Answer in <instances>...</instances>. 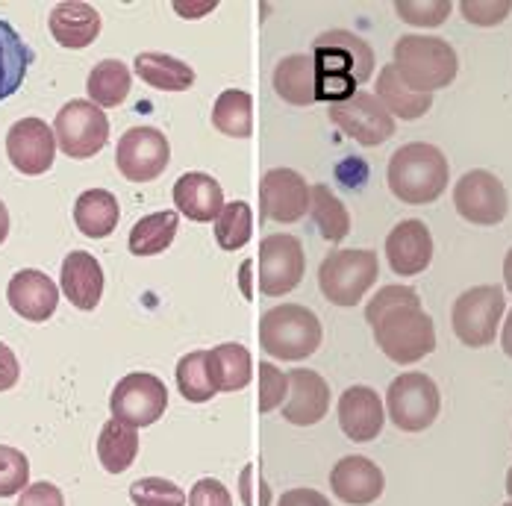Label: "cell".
Here are the masks:
<instances>
[{
	"instance_id": "cell-1",
	"label": "cell",
	"mask_w": 512,
	"mask_h": 506,
	"mask_svg": "<svg viewBox=\"0 0 512 506\" xmlns=\"http://www.w3.org/2000/svg\"><path fill=\"white\" fill-rule=\"evenodd\" d=\"M365 321L380 351L398 365L421 362L436 351L433 318L421 309V298L410 286H383L365 306Z\"/></svg>"
},
{
	"instance_id": "cell-2",
	"label": "cell",
	"mask_w": 512,
	"mask_h": 506,
	"mask_svg": "<svg viewBox=\"0 0 512 506\" xmlns=\"http://www.w3.org/2000/svg\"><path fill=\"white\" fill-rule=\"evenodd\" d=\"M315 65V101L345 103L357 95L374 74V51L351 30H327L312 42Z\"/></svg>"
},
{
	"instance_id": "cell-3",
	"label": "cell",
	"mask_w": 512,
	"mask_h": 506,
	"mask_svg": "<svg viewBox=\"0 0 512 506\" xmlns=\"http://www.w3.org/2000/svg\"><path fill=\"white\" fill-rule=\"evenodd\" d=\"M386 180H389V192L398 201L424 206V203H436L445 195L451 180V165L448 156L436 145L410 142L392 153Z\"/></svg>"
},
{
	"instance_id": "cell-4",
	"label": "cell",
	"mask_w": 512,
	"mask_h": 506,
	"mask_svg": "<svg viewBox=\"0 0 512 506\" xmlns=\"http://www.w3.org/2000/svg\"><path fill=\"white\" fill-rule=\"evenodd\" d=\"M395 71L418 95H433L457 80V51L439 36H401L395 45Z\"/></svg>"
},
{
	"instance_id": "cell-5",
	"label": "cell",
	"mask_w": 512,
	"mask_h": 506,
	"mask_svg": "<svg viewBox=\"0 0 512 506\" xmlns=\"http://www.w3.org/2000/svg\"><path fill=\"white\" fill-rule=\"evenodd\" d=\"M262 351L283 362H298L318 351L321 345V321L301 304H280L268 309L259 321Z\"/></svg>"
},
{
	"instance_id": "cell-6",
	"label": "cell",
	"mask_w": 512,
	"mask_h": 506,
	"mask_svg": "<svg viewBox=\"0 0 512 506\" xmlns=\"http://www.w3.org/2000/svg\"><path fill=\"white\" fill-rule=\"evenodd\" d=\"M380 277V259L374 251L348 248L333 251L318 268V289L333 306H357Z\"/></svg>"
},
{
	"instance_id": "cell-7",
	"label": "cell",
	"mask_w": 512,
	"mask_h": 506,
	"mask_svg": "<svg viewBox=\"0 0 512 506\" xmlns=\"http://www.w3.org/2000/svg\"><path fill=\"white\" fill-rule=\"evenodd\" d=\"M504 289L501 286H474L462 292L451 309V324L462 345L468 348H486L495 342L498 324L504 318Z\"/></svg>"
},
{
	"instance_id": "cell-8",
	"label": "cell",
	"mask_w": 512,
	"mask_h": 506,
	"mask_svg": "<svg viewBox=\"0 0 512 506\" xmlns=\"http://www.w3.org/2000/svg\"><path fill=\"white\" fill-rule=\"evenodd\" d=\"M53 136L71 159H92L109 142V118L92 101H68L53 121Z\"/></svg>"
},
{
	"instance_id": "cell-9",
	"label": "cell",
	"mask_w": 512,
	"mask_h": 506,
	"mask_svg": "<svg viewBox=\"0 0 512 506\" xmlns=\"http://www.w3.org/2000/svg\"><path fill=\"white\" fill-rule=\"evenodd\" d=\"M386 406H389V418L395 421L398 430L421 433L439 418V409H442L439 386L421 371L401 374L398 380H392V386L386 392Z\"/></svg>"
},
{
	"instance_id": "cell-10",
	"label": "cell",
	"mask_w": 512,
	"mask_h": 506,
	"mask_svg": "<svg viewBox=\"0 0 512 506\" xmlns=\"http://www.w3.org/2000/svg\"><path fill=\"white\" fill-rule=\"evenodd\" d=\"M307 271V256L301 239L289 233L265 236L259 245V292L268 298H283L301 286Z\"/></svg>"
},
{
	"instance_id": "cell-11",
	"label": "cell",
	"mask_w": 512,
	"mask_h": 506,
	"mask_svg": "<svg viewBox=\"0 0 512 506\" xmlns=\"http://www.w3.org/2000/svg\"><path fill=\"white\" fill-rule=\"evenodd\" d=\"M168 406V389L156 374H127L124 380L115 383L112 395H109V409L112 418L127 424V427H151L162 418Z\"/></svg>"
},
{
	"instance_id": "cell-12",
	"label": "cell",
	"mask_w": 512,
	"mask_h": 506,
	"mask_svg": "<svg viewBox=\"0 0 512 506\" xmlns=\"http://www.w3.org/2000/svg\"><path fill=\"white\" fill-rule=\"evenodd\" d=\"M454 206L468 224L477 227H495L507 218L510 212V198L504 183L483 168L465 171L457 186H454Z\"/></svg>"
},
{
	"instance_id": "cell-13",
	"label": "cell",
	"mask_w": 512,
	"mask_h": 506,
	"mask_svg": "<svg viewBox=\"0 0 512 506\" xmlns=\"http://www.w3.org/2000/svg\"><path fill=\"white\" fill-rule=\"evenodd\" d=\"M115 162L124 180L130 183H151L156 180L168 162H171V145L162 130L156 127H133L118 139Z\"/></svg>"
},
{
	"instance_id": "cell-14",
	"label": "cell",
	"mask_w": 512,
	"mask_h": 506,
	"mask_svg": "<svg viewBox=\"0 0 512 506\" xmlns=\"http://www.w3.org/2000/svg\"><path fill=\"white\" fill-rule=\"evenodd\" d=\"M330 118L362 148H377L395 136V118L371 92H357L351 101L330 106Z\"/></svg>"
},
{
	"instance_id": "cell-15",
	"label": "cell",
	"mask_w": 512,
	"mask_h": 506,
	"mask_svg": "<svg viewBox=\"0 0 512 506\" xmlns=\"http://www.w3.org/2000/svg\"><path fill=\"white\" fill-rule=\"evenodd\" d=\"M259 212L274 224H295L309 212L307 180L292 168H271L259 183Z\"/></svg>"
},
{
	"instance_id": "cell-16",
	"label": "cell",
	"mask_w": 512,
	"mask_h": 506,
	"mask_svg": "<svg viewBox=\"0 0 512 506\" xmlns=\"http://www.w3.org/2000/svg\"><path fill=\"white\" fill-rule=\"evenodd\" d=\"M6 156L15 171L39 177L51 171L56 156V136L42 118H21L6 133Z\"/></svg>"
},
{
	"instance_id": "cell-17",
	"label": "cell",
	"mask_w": 512,
	"mask_h": 506,
	"mask_svg": "<svg viewBox=\"0 0 512 506\" xmlns=\"http://www.w3.org/2000/svg\"><path fill=\"white\" fill-rule=\"evenodd\" d=\"M330 489L345 504L368 506L383 495L386 477L380 465L371 462L368 456H345L330 471Z\"/></svg>"
},
{
	"instance_id": "cell-18",
	"label": "cell",
	"mask_w": 512,
	"mask_h": 506,
	"mask_svg": "<svg viewBox=\"0 0 512 506\" xmlns=\"http://www.w3.org/2000/svg\"><path fill=\"white\" fill-rule=\"evenodd\" d=\"M6 298L15 315H21L24 321H33V324H42L48 321L56 304H59V289L45 271H36V268H24L18 271L9 286H6Z\"/></svg>"
},
{
	"instance_id": "cell-19",
	"label": "cell",
	"mask_w": 512,
	"mask_h": 506,
	"mask_svg": "<svg viewBox=\"0 0 512 506\" xmlns=\"http://www.w3.org/2000/svg\"><path fill=\"white\" fill-rule=\"evenodd\" d=\"M386 259L389 268L401 277H415L427 271L433 259V236L424 221L407 218L386 236Z\"/></svg>"
},
{
	"instance_id": "cell-20",
	"label": "cell",
	"mask_w": 512,
	"mask_h": 506,
	"mask_svg": "<svg viewBox=\"0 0 512 506\" xmlns=\"http://www.w3.org/2000/svg\"><path fill=\"white\" fill-rule=\"evenodd\" d=\"M330 409V386L321 374L309 368H295L289 374V401L283 404V418L298 427L318 424Z\"/></svg>"
},
{
	"instance_id": "cell-21",
	"label": "cell",
	"mask_w": 512,
	"mask_h": 506,
	"mask_svg": "<svg viewBox=\"0 0 512 506\" xmlns=\"http://www.w3.org/2000/svg\"><path fill=\"white\" fill-rule=\"evenodd\" d=\"M386 412L374 389L351 386L339 398V427L351 442H374L383 430Z\"/></svg>"
},
{
	"instance_id": "cell-22",
	"label": "cell",
	"mask_w": 512,
	"mask_h": 506,
	"mask_svg": "<svg viewBox=\"0 0 512 506\" xmlns=\"http://www.w3.org/2000/svg\"><path fill=\"white\" fill-rule=\"evenodd\" d=\"M51 36L59 48L83 51L101 36V12L83 0H65L51 12Z\"/></svg>"
},
{
	"instance_id": "cell-23",
	"label": "cell",
	"mask_w": 512,
	"mask_h": 506,
	"mask_svg": "<svg viewBox=\"0 0 512 506\" xmlns=\"http://www.w3.org/2000/svg\"><path fill=\"white\" fill-rule=\"evenodd\" d=\"M62 292L83 312H92L103 298L101 262L86 251H71L62 262Z\"/></svg>"
},
{
	"instance_id": "cell-24",
	"label": "cell",
	"mask_w": 512,
	"mask_h": 506,
	"mask_svg": "<svg viewBox=\"0 0 512 506\" xmlns=\"http://www.w3.org/2000/svg\"><path fill=\"white\" fill-rule=\"evenodd\" d=\"M174 203H177V212H183L186 218L198 224H209L224 209V192L215 177H209L204 171H189L174 183Z\"/></svg>"
},
{
	"instance_id": "cell-25",
	"label": "cell",
	"mask_w": 512,
	"mask_h": 506,
	"mask_svg": "<svg viewBox=\"0 0 512 506\" xmlns=\"http://www.w3.org/2000/svg\"><path fill=\"white\" fill-rule=\"evenodd\" d=\"M133 68L145 86L156 92H189L195 86V71L171 53L145 51L133 59Z\"/></svg>"
},
{
	"instance_id": "cell-26",
	"label": "cell",
	"mask_w": 512,
	"mask_h": 506,
	"mask_svg": "<svg viewBox=\"0 0 512 506\" xmlns=\"http://www.w3.org/2000/svg\"><path fill=\"white\" fill-rule=\"evenodd\" d=\"M374 95L377 101L386 106V112L392 118H401V121H415V118H424L433 106V95H418L412 92L410 86L398 77L395 65H386L380 74H377V86H374Z\"/></svg>"
},
{
	"instance_id": "cell-27",
	"label": "cell",
	"mask_w": 512,
	"mask_h": 506,
	"mask_svg": "<svg viewBox=\"0 0 512 506\" xmlns=\"http://www.w3.org/2000/svg\"><path fill=\"white\" fill-rule=\"evenodd\" d=\"M121 218L118 198L106 189H89L74 203V224L86 239H106Z\"/></svg>"
},
{
	"instance_id": "cell-28",
	"label": "cell",
	"mask_w": 512,
	"mask_h": 506,
	"mask_svg": "<svg viewBox=\"0 0 512 506\" xmlns=\"http://www.w3.org/2000/svg\"><path fill=\"white\" fill-rule=\"evenodd\" d=\"M274 92L292 106H309L315 103V65L312 56L292 53L277 62L274 77H271Z\"/></svg>"
},
{
	"instance_id": "cell-29",
	"label": "cell",
	"mask_w": 512,
	"mask_h": 506,
	"mask_svg": "<svg viewBox=\"0 0 512 506\" xmlns=\"http://www.w3.org/2000/svg\"><path fill=\"white\" fill-rule=\"evenodd\" d=\"M209 371L218 392H242L254 377V359L251 351L239 342H224L209 351Z\"/></svg>"
},
{
	"instance_id": "cell-30",
	"label": "cell",
	"mask_w": 512,
	"mask_h": 506,
	"mask_svg": "<svg viewBox=\"0 0 512 506\" xmlns=\"http://www.w3.org/2000/svg\"><path fill=\"white\" fill-rule=\"evenodd\" d=\"M30 62L33 51L27 48V42L15 33L9 21L0 18V101L12 98L21 89Z\"/></svg>"
},
{
	"instance_id": "cell-31",
	"label": "cell",
	"mask_w": 512,
	"mask_h": 506,
	"mask_svg": "<svg viewBox=\"0 0 512 506\" xmlns=\"http://www.w3.org/2000/svg\"><path fill=\"white\" fill-rule=\"evenodd\" d=\"M177 227H180V215L174 209H162V212L139 218L127 239L130 253L133 256H156V253L168 251L177 236Z\"/></svg>"
},
{
	"instance_id": "cell-32",
	"label": "cell",
	"mask_w": 512,
	"mask_h": 506,
	"mask_svg": "<svg viewBox=\"0 0 512 506\" xmlns=\"http://www.w3.org/2000/svg\"><path fill=\"white\" fill-rule=\"evenodd\" d=\"M212 124L218 133L230 139L254 136V98L242 89H227L212 106Z\"/></svg>"
},
{
	"instance_id": "cell-33",
	"label": "cell",
	"mask_w": 512,
	"mask_h": 506,
	"mask_svg": "<svg viewBox=\"0 0 512 506\" xmlns=\"http://www.w3.org/2000/svg\"><path fill=\"white\" fill-rule=\"evenodd\" d=\"M139 456V436L133 427L109 418L98 436V459L109 474H124Z\"/></svg>"
},
{
	"instance_id": "cell-34",
	"label": "cell",
	"mask_w": 512,
	"mask_h": 506,
	"mask_svg": "<svg viewBox=\"0 0 512 506\" xmlns=\"http://www.w3.org/2000/svg\"><path fill=\"white\" fill-rule=\"evenodd\" d=\"M309 212H312L318 233L327 242H342L351 233V215H348L345 203L339 201L333 195V189H327L324 183L309 189Z\"/></svg>"
},
{
	"instance_id": "cell-35",
	"label": "cell",
	"mask_w": 512,
	"mask_h": 506,
	"mask_svg": "<svg viewBox=\"0 0 512 506\" xmlns=\"http://www.w3.org/2000/svg\"><path fill=\"white\" fill-rule=\"evenodd\" d=\"M86 92H89V101L95 106L124 103L130 95V68L118 59H103L89 71Z\"/></svg>"
},
{
	"instance_id": "cell-36",
	"label": "cell",
	"mask_w": 512,
	"mask_h": 506,
	"mask_svg": "<svg viewBox=\"0 0 512 506\" xmlns=\"http://www.w3.org/2000/svg\"><path fill=\"white\" fill-rule=\"evenodd\" d=\"M177 389L192 404H206L218 395L212 371H209V351L186 354L177 362Z\"/></svg>"
},
{
	"instance_id": "cell-37",
	"label": "cell",
	"mask_w": 512,
	"mask_h": 506,
	"mask_svg": "<svg viewBox=\"0 0 512 506\" xmlns=\"http://www.w3.org/2000/svg\"><path fill=\"white\" fill-rule=\"evenodd\" d=\"M254 236V209L251 203H224L221 215L215 218V242L221 251H239Z\"/></svg>"
},
{
	"instance_id": "cell-38",
	"label": "cell",
	"mask_w": 512,
	"mask_h": 506,
	"mask_svg": "<svg viewBox=\"0 0 512 506\" xmlns=\"http://www.w3.org/2000/svg\"><path fill=\"white\" fill-rule=\"evenodd\" d=\"M130 501L136 506H186V492L162 477H142L130 486Z\"/></svg>"
},
{
	"instance_id": "cell-39",
	"label": "cell",
	"mask_w": 512,
	"mask_h": 506,
	"mask_svg": "<svg viewBox=\"0 0 512 506\" xmlns=\"http://www.w3.org/2000/svg\"><path fill=\"white\" fill-rule=\"evenodd\" d=\"M30 486V459L18 448L0 445V498H12Z\"/></svg>"
},
{
	"instance_id": "cell-40",
	"label": "cell",
	"mask_w": 512,
	"mask_h": 506,
	"mask_svg": "<svg viewBox=\"0 0 512 506\" xmlns=\"http://www.w3.org/2000/svg\"><path fill=\"white\" fill-rule=\"evenodd\" d=\"M454 3L451 0H424V3H415V0H398L395 3V12L401 21H407L412 27H439L448 21Z\"/></svg>"
},
{
	"instance_id": "cell-41",
	"label": "cell",
	"mask_w": 512,
	"mask_h": 506,
	"mask_svg": "<svg viewBox=\"0 0 512 506\" xmlns=\"http://www.w3.org/2000/svg\"><path fill=\"white\" fill-rule=\"evenodd\" d=\"M259 412L280 409V404L289 398V374L274 368L271 362H259Z\"/></svg>"
},
{
	"instance_id": "cell-42",
	"label": "cell",
	"mask_w": 512,
	"mask_h": 506,
	"mask_svg": "<svg viewBox=\"0 0 512 506\" xmlns=\"http://www.w3.org/2000/svg\"><path fill=\"white\" fill-rule=\"evenodd\" d=\"M460 12L468 24L495 27V24L507 21V15L512 12V3L510 0H495V3H486V0H465V3H460Z\"/></svg>"
},
{
	"instance_id": "cell-43",
	"label": "cell",
	"mask_w": 512,
	"mask_h": 506,
	"mask_svg": "<svg viewBox=\"0 0 512 506\" xmlns=\"http://www.w3.org/2000/svg\"><path fill=\"white\" fill-rule=\"evenodd\" d=\"M189 506H233V498L227 486L215 477H204L192 486L189 492Z\"/></svg>"
},
{
	"instance_id": "cell-44",
	"label": "cell",
	"mask_w": 512,
	"mask_h": 506,
	"mask_svg": "<svg viewBox=\"0 0 512 506\" xmlns=\"http://www.w3.org/2000/svg\"><path fill=\"white\" fill-rule=\"evenodd\" d=\"M18 506H65V498H62L59 486L42 480V483H33V486H27V489L21 492Z\"/></svg>"
},
{
	"instance_id": "cell-45",
	"label": "cell",
	"mask_w": 512,
	"mask_h": 506,
	"mask_svg": "<svg viewBox=\"0 0 512 506\" xmlns=\"http://www.w3.org/2000/svg\"><path fill=\"white\" fill-rule=\"evenodd\" d=\"M18 377H21V365H18V359H15V354H12V348H9V345H3V342H0V392L15 389Z\"/></svg>"
},
{
	"instance_id": "cell-46",
	"label": "cell",
	"mask_w": 512,
	"mask_h": 506,
	"mask_svg": "<svg viewBox=\"0 0 512 506\" xmlns=\"http://www.w3.org/2000/svg\"><path fill=\"white\" fill-rule=\"evenodd\" d=\"M277 506H330V501L315 489H292L277 501Z\"/></svg>"
},
{
	"instance_id": "cell-47",
	"label": "cell",
	"mask_w": 512,
	"mask_h": 506,
	"mask_svg": "<svg viewBox=\"0 0 512 506\" xmlns=\"http://www.w3.org/2000/svg\"><path fill=\"white\" fill-rule=\"evenodd\" d=\"M174 9L183 15V18H201V15H206V12H212L215 9V3L209 0V3H174Z\"/></svg>"
},
{
	"instance_id": "cell-48",
	"label": "cell",
	"mask_w": 512,
	"mask_h": 506,
	"mask_svg": "<svg viewBox=\"0 0 512 506\" xmlns=\"http://www.w3.org/2000/svg\"><path fill=\"white\" fill-rule=\"evenodd\" d=\"M501 345H504V354L512 359V309L510 315H507V321H504V333H501Z\"/></svg>"
},
{
	"instance_id": "cell-49",
	"label": "cell",
	"mask_w": 512,
	"mask_h": 506,
	"mask_svg": "<svg viewBox=\"0 0 512 506\" xmlns=\"http://www.w3.org/2000/svg\"><path fill=\"white\" fill-rule=\"evenodd\" d=\"M9 236V212H6V203L0 201V245L6 242Z\"/></svg>"
},
{
	"instance_id": "cell-50",
	"label": "cell",
	"mask_w": 512,
	"mask_h": 506,
	"mask_svg": "<svg viewBox=\"0 0 512 506\" xmlns=\"http://www.w3.org/2000/svg\"><path fill=\"white\" fill-rule=\"evenodd\" d=\"M504 283H507V289L512 292V248L504 256Z\"/></svg>"
},
{
	"instance_id": "cell-51",
	"label": "cell",
	"mask_w": 512,
	"mask_h": 506,
	"mask_svg": "<svg viewBox=\"0 0 512 506\" xmlns=\"http://www.w3.org/2000/svg\"><path fill=\"white\" fill-rule=\"evenodd\" d=\"M507 492H510V501H512V468H510V474H507Z\"/></svg>"
},
{
	"instance_id": "cell-52",
	"label": "cell",
	"mask_w": 512,
	"mask_h": 506,
	"mask_svg": "<svg viewBox=\"0 0 512 506\" xmlns=\"http://www.w3.org/2000/svg\"><path fill=\"white\" fill-rule=\"evenodd\" d=\"M504 506H512V501H510V504H504Z\"/></svg>"
}]
</instances>
